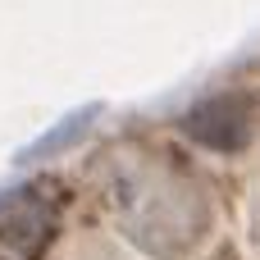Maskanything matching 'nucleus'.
<instances>
[{"label": "nucleus", "mask_w": 260, "mask_h": 260, "mask_svg": "<svg viewBox=\"0 0 260 260\" xmlns=\"http://www.w3.org/2000/svg\"><path fill=\"white\" fill-rule=\"evenodd\" d=\"M251 105L238 101V96H219V101H206L187 114V133L206 146H219V151H238L251 133Z\"/></svg>", "instance_id": "1"}]
</instances>
